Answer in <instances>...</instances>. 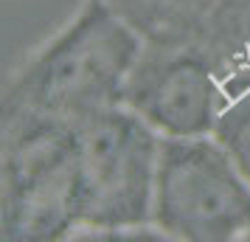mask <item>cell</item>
<instances>
[{"instance_id":"obj_1","label":"cell","mask_w":250,"mask_h":242,"mask_svg":"<svg viewBox=\"0 0 250 242\" xmlns=\"http://www.w3.org/2000/svg\"><path fill=\"white\" fill-rule=\"evenodd\" d=\"M144 51L132 25L102 0L82 9L3 88L0 115L40 113L65 121L124 104L126 82Z\"/></svg>"},{"instance_id":"obj_2","label":"cell","mask_w":250,"mask_h":242,"mask_svg":"<svg viewBox=\"0 0 250 242\" xmlns=\"http://www.w3.org/2000/svg\"><path fill=\"white\" fill-rule=\"evenodd\" d=\"M160 138L126 104L76 121L79 231H90V237H160L149 234L155 228L152 197Z\"/></svg>"},{"instance_id":"obj_3","label":"cell","mask_w":250,"mask_h":242,"mask_svg":"<svg viewBox=\"0 0 250 242\" xmlns=\"http://www.w3.org/2000/svg\"><path fill=\"white\" fill-rule=\"evenodd\" d=\"M3 118L0 231L9 242H51L79 231L76 121L40 113Z\"/></svg>"},{"instance_id":"obj_4","label":"cell","mask_w":250,"mask_h":242,"mask_svg":"<svg viewBox=\"0 0 250 242\" xmlns=\"http://www.w3.org/2000/svg\"><path fill=\"white\" fill-rule=\"evenodd\" d=\"M152 225L163 240H248L250 183L211 132L160 138Z\"/></svg>"},{"instance_id":"obj_5","label":"cell","mask_w":250,"mask_h":242,"mask_svg":"<svg viewBox=\"0 0 250 242\" xmlns=\"http://www.w3.org/2000/svg\"><path fill=\"white\" fill-rule=\"evenodd\" d=\"M124 104L160 135H208L219 113V85L191 37L144 43Z\"/></svg>"},{"instance_id":"obj_6","label":"cell","mask_w":250,"mask_h":242,"mask_svg":"<svg viewBox=\"0 0 250 242\" xmlns=\"http://www.w3.org/2000/svg\"><path fill=\"white\" fill-rule=\"evenodd\" d=\"M219 85V104L250 85V0H219L191 37Z\"/></svg>"},{"instance_id":"obj_7","label":"cell","mask_w":250,"mask_h":242,"mask_svg":"<svg viewBox=\"0 0 250 242\" xmlns=\"http://www.w3.org/2000/svg\"><path fill=\"white\" fill-rule=\"evenodd\" d=\"M144 43H174L194 37L219 0H102Z\"/></svg>"},{"instance_id":"obj_8","label":"cell","mask_w":250,"mask_h":242,"mask_svg":"<svg viewBox=\"0 0 250 242\" xmlns=\"http://www.w3.org/2000/svg\"><path fill=\"white\" fill-rule=\"evenodd\" d=\"M211 135L228 150L239 172L250 183V85L219 104Z\"/></svg>"},{"instance_id":"obj_9","label":"cell","mask_w":250,"mask_h":242,"mask_svg":"<svg viewBox=\"0 0 250 242\" xmlns=\"http://www.w3.org/2000/svg\"><path fill=\"white\" fill-rule=\"evenodd\" d=\"M248 240H250V234H248Z\"/></svg>"}]
</instances>
